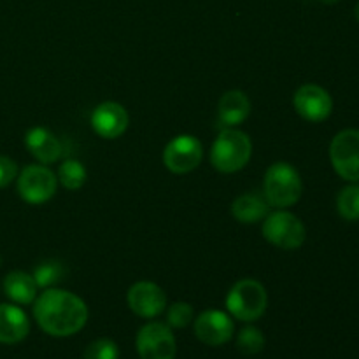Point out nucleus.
<instances>
[{"label": "nucleus", "instance_id": "1", "mask_svg": "<svg viewBox=\"0 0 359 359\" xmlns=\"http://www.w3.org/2000/svg\"><path fill=\"white\" fill-rule=\"evenodd\" d=\"M34 318L44 333L51 337H72L84 328L88 307L72 291L48 287L34 302Z\"/></svg>", "mask_w": 359, "mask_h": 359}, {"label": "nucleus", "instance_id": "2", "mask_svg": "<svg viewBox=\"0 0 359 359\" xmlns=\"http://www.w3.org/2000/svg\"><path fill=\"white\" fill-rule=\"evenodd\" d=\"M251 137L237 128H224L210 147V163L221 174H235L251 161Z\"/></svg>", "mask_w": 359, "mask_h": 359}, {"label": "nucleus", "instance_id": "3", "mask_svg": "<svg viewBox=\"0 0 359 359\" xmlns=\"http://www.w3.org/2000/svg\"><path fill=\"white\" fill-rule=\"evenodd\" d=\"M304 182L297 168L286 161L270 165L263 181V195L273 209H287L300 200Z\"/></svg>", "mask_w": 359, "mask_h": 359}, {"label": "nucleus", "instance_id": "4", "mask_svg": "<svg viewBox=\"0 0 359 359\" xmlns=\"http://www.w3.org/2000/svg\"><path fill=\"white\" fill-rule=\"evenodd\" d=\"M269 294L256 279H242L231 286L226 294V309L231 318L244 323L258 321L266 311Z\"/></svg>", "mask_w": 359, "mask_h": 359}, {"label": "nucleus", "instance_id": "5", "mask_svg": "<svg viewBox=\"0 0 359 359\" xmlns=\"http://www.w3.org/2000/svg\"><path fill=\"white\" fill-rule=\"evenodd\" d=\"M262 233L270 244L284 251H297L307 238V230L300 217L286 209L269 212L263 219Z\"/></svg>", "mask_w": 359, "mask_h": 359}, {"label": "nucleus", "instance_id": "6", "mask_svg": "<svg viewBox=\"0 0 359 359\" xmlns=\"http://www.w3.org/2000/svg\"><path fill=\"white\" fill-rule=\"evenodd\" d=\"M18 193L30 205H42L55 196L58 177L48 165H28L18 174Z\"/></svg>", "mask_w": 359, "mask_h": 359}, {"label": "nucleus", "instance_id": "7", "mask_svg": "<svg viewBox=\"0 0 359 359\" xmlns=\"http://www.w3.org/2000/svg\"><path fill=\"white\" fill-rule=\"evenodd\" d=\"M330 161L344 181L359 182V130L347 128L333 137Z\"/></svg>", "mask_w": 359, "mask_h": 359}, {"label": "nucleus", "instance_id": "8", "mask_svg": "<svg viewBox=\"0 0 359 359\" xmlns=\"http://www.w3.org/2000/svg\"><path fill=\"white\" fill-rule=\"evenodd\" d=\"M140 359H175L177 342L174 332L165 323H147L139 330L135 339Z\"/></svg>", "mask_w": 359, "mask_h": 359}, {"label": "nucleus", "instance_id": "9", "mask_svg": "<svg viewBox=\"0 0 359 359\" xmlns=\"http://www.w3.org/2000/svg\"><path fill=\"white\" fill-rule=\"evenodd\" d=\"M203 160V146L195 135H182L174 137L163 149V165L172 172V174H189Z\"/></svg>", "mask_w": 359, "mask_h": 359}, {"label": "nucleus", "instance_id": "10", "mask_svg": "<svg viewBox=\"0 0 359 359\" xmlns=\"http://www.w3.org/2000/svg\"><path fill=\"white\" fill-rule=\"evenodd\" d=\"M293 105L305 121L321 123L332 116L333 98L319 84H304L294 91Z\"/></svg>", "mask_w": 359, "mask_h": 359}, {"label": "nucleus", "instance_id": "11", "mask_svg": "<svg viewBox=\"0 0 359 359\" xmlns=\"http://www.w3.org/2000/svg\"><path fill=\"white\" fill-rule=\"evenodd\" d=\"M193 328H195L196 339L210 347H219L230 342L235 332L231 316L217 309L202 312L193 323Z\"/></svg>", "mask_w": 359, "mask_h": 359}, {"label": "nucleus", "instance_id": "12", "mask_svg": "<svg viewBox=\"0 0 359 359\" xmlns=\"http://www.w3.org/2000/svg\"><path fill=\"white\" fill-rule=\"evenodd\" d=\"M126 302L133 314L144 319L158 318L167 309V294L151 280H140L133 284L126 293Z\"/></svg>", "mask_w": 359, "mask_h": 359}, {"label": "nucleus", "instance_id": "13", "mask_svg": "<svg viewBox=\"0 0 359 359\" xmlns=\"http://www.w3.org/2000/svg\"><path fill=\"white\" fill-rule=\"evenodd\" d=\"M130 116L118 102H102L91 112V128L102 139H118L126 132Z\"/></svg>", "mask_w": 359, "mask_h": 359}, {"label": "nucleus", "instance_id": "14", "mask_svg": "<svg viewBox=\"0 0 359 359\" xmlns=\"http://www.w3.org/2000/svg\"><path fill=\"white\" fill-rule=\"evenodd\" d=\"M25 146L32 156L42 165H51L62 158L63 146L48 128L34 126L25 135Z\"/></svg>", "mask_w": 359, "mask_h": 359}, {"label": "nucleus", "instance_id": "15", "mask_svg": "<svg viewBox=\"0 0 359 359\" xmlns=\"http://www.w3.org/2000/svg\"><path fill=\"white\" fill-rule=\"evenodd\" d=\"M251 114V100L241 90H230L219 98L217 119L224 128H237Z\"/></svg>", "mask_w": 359, "mask_h": 359}, {"label": "nucleus", "instance_id": "16", "mask_svg": "<svg viewBox=\"0 0 359 359\" xmlns=\"http://www.w3.org/2000/svg\"><path fill=\"white\" fill-rule=\"evenodd\" d=\"M30 332V321L18 305H0V344H20Z\"/></svg>", "mask_w": 359, "mask_h": 359}, {"label": "nucleus", "instance_id": "17", "mask_svg": "<svg viewBox=\"0 0 359 359\" xmlns=\"http://www.w3.org/2000/svg\"><path fill=\"white\" fill-rule=\"evenodd\" d=\"M270 212V205L263 196L256 193H244L231 203V216L242 224H255L265 219Z\"/></svg>", "mask_w": 359, "mask_h": 359}, {"label": "nucleus", "instance_id": "18", "mask_svg": "<svg viewBox=\"0 0 359 359\" xmlns=\"http://www.w3.org/2000/svg\"><path fill=\"white\" fill-rule=\"evenodd\" d=\"M37 283H35L34 276L21 270H14V272L7 273L4 279V291L7 297L20 305H30L34 304L37 298Z\"/></svg>", "mask_w": 359, "mask_h": 359}, {"label": "nucleus", "instance_id": "19", "mask_svg": "<svg viewBox=\"0 0 359 359\" xmlns=\"http://www.w3.org/2000/svg\"><path fill=\"white\" fill-rule=\"evenodd\" d=\"M56 177H58V182L63 188L70 189V191H76V189H81L84 186V182L88 179V172L86 167L79 160L69 158V160L62 161Z\"/></svg>", "mask_w": 359, "mask_h": 359}, {"label": "nucleus", "instance_id": "20", "mask_svg": "<svg viewBox=\"0 0 359 359\" xmlns=\"http://www.w3.org/2000/svg\"><path fill=\"white\" fill-rule=\"evenodd\" d=\"M65 272L67 270L62 262H58V259H46V262H42L41 265L35 266L32 276H34L35 283H37L39 287L48 290V287H53L58 283H62L63 277H65Z\"/></svg>", "mask_w": 359, "mask_h": 359}, {"label": "nucleus", "instance_id": "21", "mask_svg": "<svg viewBox=\"0 0 359 359\" xmlns=\"http://www.w3.org/2000/svg\"><path fill=\"white\" fill-rule=\"evenodd\" d=\"M337 210L346 221H359V184L346 186L337 196Z\"/></svg>", "mask_w": 359, "mask_h": 359}, {"label": "nucleus", "instance_id": "22", "mask_svg": "<svg viewBox=\"0 0 359 359\" xmlns=\"http://www.w3.org/2000/svg\"><path fill=\"white\" fill-rule=\"evenodd\" d=\"M237 347L245 356H255L265 347V335L256 326H245L237 335Z\"/></svg>", "mask_w": 359, "mask_h": 359}, {"label": "nucleus", "instance_id": "23", "mask_svg": "<svg viewBox=\"0 0 359 359\" xmlns=\"http://www.w3.org/2000/svg\"><path fill=\"white\" fill-rule=\"evenodd\" d=\"M195 318V311L188 302H175L167 309V325L172 330H182L189 326Z\"/></svg>", "mask_w": 359, "mask_h": 359}, {"label": "nucleus", "instance_id": "24", "mask_svg": "<svg viewBox=\"0 0 359 359\" xmlns=\"http://www.w3.org/2000/svg\"><path fill=\"white\" fill-rule=\"evenodd\" d=\"M83 359H119L118 344L111 339H97L84 349Z\"/></svg>", "mask_w": 359, "mask_h": 359}, {"label": "nucleus", "instance_id": "25", "mask_svg": "<svg viewBox=\"0 0 359 359\" xmlns=\"http://www.w3.org/2000/svg\"><path fill=\"white\" fill-rule=\"evenodd\" d=\"M16 177H18L16 161L0 154V189L9 186Z\"/></svg>", "mask_w": 359, "mask_h": 359}, {"label": "nucleus", "instance_id": "26", "mask_svg": "<svg viewBox=\"0 0 359 359\" xmlns=\"http://www.w3.org/2000/svg\"><path fill=\"white\" fill-rule=\"evenodd\" d=\"M354 16H356L358 23H359V2L356 4V9H354Z\"/></svg>", "mask_w": 359, "mask_h": 359}, {"label": "nucleus", "instance_id": "27", "mask_svg": "<svg viewBox=\"0 0 359 359\" xmlns=\"http://www.w3.org/2000/svg\"><path fill=\"white\" fill-rule=\"evenodd\" d=\"M323 2H325V4H335V2H339V0H323Z\"/></svg>", "mask_w": 359, "mask_h": 359}]
</instances>
